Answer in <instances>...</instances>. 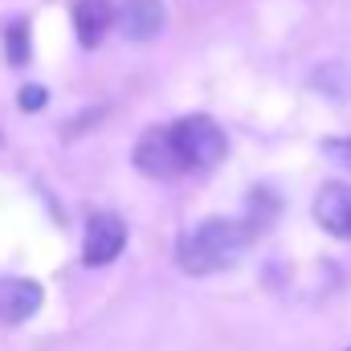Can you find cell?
<instances>
[{
	"instance_id": "1",
	"label": "cell",
	"mask_w": 351,
	"mask_h": 351,
	"mask_svg": "<svg viewBox=\"0 0 351 351\" xmlns=\"http://www.w3.org/2000/svg\"><path fill=\"white\" fill-rule=\"evenodd\" d=\"M245 245H250V233L237 221L208 217V221H200L196 229H188L180 237L176 262H180L184 274H192V278H208V274H221V269L241 262Z\"/></svg>"
},
{
	"instance_id": "2",
	"label": "cell",
	"mask_w": 351,
	"mask_h": 351,
	"mask_svg": "<svg viewBox=\"0 0 351 351\" xmlns=\"http://www.w3.org/2000/svg\"><path fill=\"white\" fill-rule=\"evenodd\" d=\"M172 139H176V152H180L184 168H200V172L217 168L225 160V152H229L225 131L208 114H188V119L172 123Z\"/></svg>"
},
{
	"instance_id": "3",
	"label": "cell",
	"mask_w": 351,
	"mask_h": 351,
	"mask_svg": "<svg viewBox=\"0 0 351 351\" xmlns=\"http://www.w3.org/2000/svg\"><path fill=\"white\" fill-rule=\"evenodd\" d=\"M135 168L152 180H172L184 172V160L176 152L172 127H147L135 143Z\"/></svg>"
},
{
	"instance_id": "4",
	"label": "cell",
	"mask_w": 351,
	"mask_h": 351,
	"mask_svg": "<svg viewBox=\"0 0 351 351\" xmlns=\"http://www.w3.org/2000/svg\"><path fill=\"white\" fill-rule=\"evenodd\" d=\"M127 245V225L114 213H94L86 221V241H82V262L86 265H110Z\"/></svg>"
},
{
	"instance_id": "5",
	"label": "cell",
	"mask_w": 351,
	"mask_h": 351,
	"mask_svg": "<svg viewBox=\"0 0 351 351\" xmlns=\"http://www.w3.org/2000/svg\"><path fill=\"white\" fill-rule=\"evenodd\" d=\"M114 21L127 41H156L168 25V8H164V0H127L114 12Z\"/></svg>"
},
{
	"instance_id": "6",
	"label": "cell",
	"mask_w": 351,
	"mask_h": 351,
	"mask_svg": "<svg viewBox=\"0 0 351 351\" xmlns=\"http://www.w3.org/2000/svg\"><path fill=\"white\" fill-rule=\"evenodd\" d=\"M45 302V290L33 278H0V323L16 327L25 319H33Z\"/></svg>"
},
{
	"instance_id": "7",
	"label": "cell",
	"mask_w": 351,
	"mask_h": 351,
	"mask_svg": "<svg viewBox=\"0 0 351 351\" xmlns=\"http://www.w3.org/2000/svg\"><path fill=\"white\" fill-rule=\"evenodd\" d=\"M315 221L331 233L351 241V188L348 184H323L315 196Z\"/></svg>"
},
{
	"instance_id": "8",
	"label": "cell",
	"mask_w": 351,
	"mask_h": 351,
	"mask_svg": "<svg viewBox=\"0 0 351 351\" xmlns=\"http://www.w3.org/2000/svg\"><path fill=\"white\" fill-rule=\"evenodd\" d=\"M114 4L110 0H78L74 4V29H78V41L94 49L106 33H110V25H114Z\"/></svg>"
},
{
	"instance_id": "9",
	"label": "cell",
	"mask_w": 351,
	"mask_h": 351,
	"mask_svg": "<svg viewBox=\"0 0 351 351\" xmlns=\"http://www.w3.org/2000/svg\"><path fill=\"white\" fill-rule=\"evenodd\" d=\"M4 53L12 66H25L29 62V25L25 21H8L4 25Z\"/></svg>"
},
{
	"instance_id": "10",
	"label": "cell",
	"mask_w": 351,
	"mask_h": 351,
	"mask_svg": "<svg viewBox=\"0 0 351 351\" xmlns=\"http://www.w3.org/2000/svg\"><path fill=\"white\" fill-rule=\"evenodd\" d=\"M323 156H331L335 164L351 168V139H327V143H323Z\"/></svg>"
},
{
	"instance_id": "11",
	"label": "cell",
	"mask_w": 351,
	"mask_h": 351,
	"mask_svg": "<svg viewBox=\"0 0 351 351\" xmlns=\"http://www.w3.org/2000/svg\"><path fill=\"white\" fill-rule=\"evenodd\" d=\"M45 98H49L45 86H25V90H21V110H41V106H45Z\"/></svg>"
},
{
	"instance_id": "12",
	"label": "cell",
	"mask_w": 351,
	"mask_h": 351,
	"mask_svg": "<svg viewBox=\"0 0 351 351\" xmlns=\"http://www.w3.org/2000/svg\"><path fill=\"white\" fill-rule=\"evenodd\" d=\"M348 351H351V348H348Z\"/></svg>"
}]
</instances>
